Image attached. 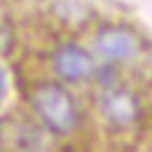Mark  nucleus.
Returning <instances> with one entry per match:
<instances>
[{
  "mask_svg": "<svg viewBox=\"0 0 152 152\" xmlns=\"http://www.w3.org/2000/svg\"><path fill=\"white\" fill-rule=\"evenodd\" d=\"M31 105L38 115V119L45 124V129L52 133L66 136L77 124V105L73 96L61 84H40L31 94Z\"/></svg>",
  "mask_w": 152,
  "mask_h": 152,
  "instance_id": "1",
  "label": "nucleus"
},
{
  "mask_svg": "<svg viewBox=\"0 0 152 152\" xmlns=\"http://www.w3.org/2000/svg\"><path fill=\"white\" fill-rule=\"evenodd\" d=\"M52 66H54V73L66 82H82L91 77L96 68L94 56L82 45H75V42L58 45L52 54Z\"/></svg>",
  "mask_w": 152,
  "mask_h": 152,
  "instance_id": "2",
  "label": "nucleus"
},
{
  "mask_svg": "<svg viewBox=\"0 0 152 152\" xmlns=\"http://www.w3.org/2000/svg\"><path fill=\"white\" fill-rule=\"evenodd\" d=\"M98 108L115 126H129L138 117V98L124 87H105L98 98Z\"/></svg>",
  "mask_w": 152,
  "mask_h": 152,
  "instance_id": "3",
  "label": "nucleus"
},
{
  "mask_svg": "<svg viewBox=\"0 0 152 152\" xmlns=\"http://www.w3.org/2000/svg\"><path fill=\"white\" fill-rule=\"evenodd\" d=\"M96 52L105 61H129L138 54V42L119 26H105L96 33Z\"/></svg>",
  "mask_w": 152,
  "mask_h": 152,
  "instance_id": "4",
  "label": "nucleus"
}]
</instances>
